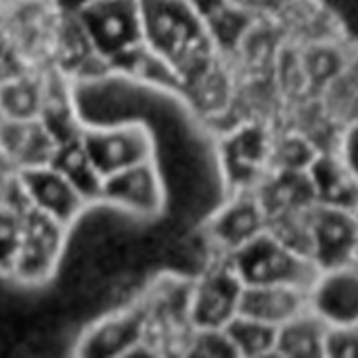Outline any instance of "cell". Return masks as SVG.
<instances>
[{"instance_id":"ac0fdd59","label":"cell","mask_w":358,"mask_h":358,"mask_svg":"<svg viewBox=\"0 0 358 358\" xmlns=\"http://www.w3.org/2000/svg\"><path fill=\"white\" fill-rule=\"evenodd\" d=\"M50 164H52L57 170H61V172L78 187V191H80L92 206L99 203L103 176H101V174L96 172V168L92 166L88 153H86L84 147H82L80 136L73 138V141H69V143L59 145Z\"/></svg>"},{"instance_id":"7402d4cb","label":"cell","mask_w":358,"mask_h":358,"mask_svg":"<svg viewBox=\"0 0 358 358\" xmlns=\"http://www.w3.org/2000/svg\"><path fill=\"white\" fill-rule=\"evenodd\" d=\"M340 34L358 50V0H317Z\"/></svg>"},{"instance_id":"2e32d148","label":"cell","mask_w":358,"mask_h":358,"mask_svg":"<svg viewBox=\"0 0 358 358\" xmlns=\"http://www.w3.org/2000/svg\"><path fill=\"white\" fill-rule=\"evenodd\" d=\"M306 172L319 203L357 210L358 174L346 159L334 153H319Z\"/></svg>"},{"instance_id":"5b68a950","label":"cell","mask_w":358,"mask_h":358,"mask_svg":"<svg viewBox=\"0 0 358 358\" xmlns=\"http://www.w3.org/2000/svg\"><path fill=\"white\" fill-rule=\"evenodd\" d=\"M69 231L71 229L31 206L23 214V239L8 279L21 287L46 285L65 258Z\"/></svg>"},{"instance_id":"8992f818","label":"cell","mask_w":358,"mask_h":358,"mask_svg":"<svg viewBox=\"0 0 358 358\" xmlns=\"http://www.w3.org/2000/svg\"><path fill=\"white\" fill-rule=\"evenodd\" d=\"M304 252L319 271L358 260V227L355 210L315 203L306 216Z\"/></svg>"},{"instance_id":"9a60e30c","label":"cell","mask_w":358,"mask_h":358,"mask_svg":"<svg viewBox=\"0 0 358 358\" xmlns=\"http://www.w3.org/2000/svg\"><path fill=\"white\" fill-rule=\"evenodd\" d=\"M310 308L308 289L298 285H245L239 315H250L281 327Z\"/></svg>"},{"instance_id":"ffe728a7","label":"cell","mask_w":358,"mask_h":358,"mask_svg":"<svg viewBox=\"0 0 358 358\" xmlns=\"http://www.w3.org/2000/svg\"><path fill=\"white\" fill-rule=\"evenodd\" d=\"M44 86L29 78H15L0 88L2 120H36L42 111Z\"/></svg>"},{"instance_id":"603a6c76","label":"cell","mask_w":358,"mask_h":358,"mask_svg":"<svg viewBox=\"0 0 358 358\" xmlns=\"http://www.w3.org/2000/svg\"><path fill=\"white\" fill-rule=\"evenodd\" d=\"M325 357L358 358V325H329Z\"/></svg>"},{"instance_id":"cb8c5ba5","label":"cell","mask_w":358,"mask_h":358,"mask_svg":"<svg viewBox=\"0 0 358 358\" xmlns=\"http://www.w3.org/2000/svg\"><path fill=\"white\" fill-rule=\"evenodd\" d=\"M59 13H76L78 8H82L84 4L88 2H94V0H50Z\"/></svg>"},{"instance_id":"4fadbf2b","label":"cell","mask_w":358,"mask_h":358,"mask_svg":"<svg viewBox=\"0 0 358 358\" xmlns=\"http://www.w3.org/2000/svg\"><path fill=\"white\" fill-rule=\"evenodd\" d=\"M308 304L327 325H358V260L319 271Z\"/></svg>"},{"instance_id":"e0dca14e","label":"cell","mask_w":358,"mask_h":358,"mask_svg":"<svg viewBox=\"0 0 358 358\" xmlns=\"http://www.w3.org/2000/svg\"><path fill=\"white\" fill-rule=\"evenodd\" d=\"M329 325L310 308L279 327L277 357L319 358L325 357V340Z\"/></svg>"},{"instance_id":"6da1fadb","label":"cell","mask_w":358,"mask_h":358,"mask_svg":"<svg viewBox=\"0 0 358 358\" xmlns=\"http://www.w3.org/2000/svg\"><path fill=\"white\" fill-rule=\"evenodd\" d=\"M147 50L176 80L193 78L214 50V38L195 0H138Z\"/></svg>"},{"instance_id":"d4e9b609","label":"cell","mask_w":358,"mask_h":358,"mask_svg":"<svg viewBox=\"0 0 358 358\" xmlns=\"http://www.w3.org/2000/svg\"><path fill=\"white\" fill-rule=\"evenodd\" d=\"M355 216H357V227H358V206H357V210H355Z\"/></svg>"},{"instance_id":"d6986e66","label":"cell","mask_w":358,"mask_h":358,"mask_svg":"<svg viewBox=\"0 0 358 358\" xmlns=\"http://www.w3.org/2000/svg\"><path fill=\"white\" fill-rule=\"evenodd\" d=\"M227 338L231 340L237 357H273L277 355L279 327L260 321L250 315H237L227 327Z\"/></svg>"},{"instance_id":"277c9868","label":"cell","mask_w":358,"mask_h":358,"mask_svg":"<svg viewBox=\"0 0 358 358\" xmlns=\"http://www.w3.org/2000/svg\"><path fill=\"white\" fill-rule=\"evenodd\" d=\"M80 141L103 178L130 166L149 162L155 153L153 134L147 124L138 120L84 124Z\"/></svg>"},{"instance_id":"3957f363","label":"cell","mask_w":358,"mask_h":358,"mask_svg":"<svg viewBox=\"0 0 358 358\" xmlns=\"http://www.w3.org/2000/svg\"><path fill=\"white\" fill-rule=\"evenodd\" d=\"M227 260L243 285H298L310 289L319 275L315 262L273 229L256 235Z\"/></svg>"},{"instance_id":"30bf717a","label":"cell","mask_w":358,"mask_h":358,"mask_svg":"<svg viewBox=\"0 0 358 358\" xmlns=\"http://www.w3.org/2000/svg\"><path fill=\"white\" fill-rule=\"evenodd\" d=\"M220 157L233 191L258 189L273 170L275 145L260 126H245L222 141Z\"/></svg>"},{"instance_id":"8fae6325","label":"cell","mask_w":358,"mask_h":358,"mask_svg":"<svg viewBox=\"0 0 358 358\" xmlns=\"http://www.w3.org/2000/svg\"><path fill=\"white\" fill-rule=\"evenodd\" d=\"M17 176L21 178L31 206L52 216L67 229L78 224L84 212L92 206L78 191V187L52 164L19 170Z\"/></svg>"},{"instance_id":"44dd1931","label":"cell","mask_w":358,"mask_h":358,"mask_svg":"<svg viewBox=\"0 0 358 358\" xmlns=\"http://www.w3.org/2000/svg\"><path fill=\"white\" fill-rule=\"evenodd\" d=\"M23 239V212L0 201V277H8Z\"/></svg>"},{"instance_id":"7c38bea8","label":"cell","mask_w":358,"mask_h":358,"mask_svg":"<svg viewBox=\"0 0 358 358\" xmlns=\"http://www.w3.org/2000/svg\"><path fill=\"white\" fill-rule=\"evenodd\" d=\"M147 308L143 298L124 304L92 323L78 338L76 352L82 357H124L145 336Z\"/></svg>"},{"instance_id":"9c48e42d","label":"cell","mask_w":358,"mask_h":358,"mask_svg":"<svg viewBox=\"0 0 358 358\" xmlns=\"http://www.w3.org/2000/svg\"><path fill=\"white\" fill-rule=\"evenodd\" d=\"M268 229V214L258 189L233 191L206 224V235L218 256L227 258Z\"/></svg>"},{"instance_id":"52a82bcc","label":"cell","mask_w":358,"mask_h":358,"mask_svg":"<svg viewBox=\"0 0 358 358\" xmlns=\"http://www.w3.org/2000/svg\"><path fill=\"white\" fill-rule=\"evenodd\" d=\"M243 281L222 256L191 283L193 329H224L241 308Z\"/></svg>"},{"instance_id":"ba28073f","label":"cell","mask_w":358,"mask_h":358,"mask_svg":"<svg viewBox=\"0 0 358 358\" xmlns=\"http://www.w3.org/2000/svg\"><path fill=\"white\" fill-rule=\"evenodd\" d=\"M99 203L134 218L157 216L166 203V187L155 159L105 176Z\"/></svg>"},{"instance_id":"7a4b0ae2","label":"cell","mask_w":358,"mask_h":358,"mask_svg":"<svg viewBox=\"0 0 358 358\" xmlns=\"http://www.w3.org/2000/svg\"><path fill=\"white\" fill-rule=\"evenodd\" d=\"M67 15L111 71H128L147 48L138 0H94Z\"/></svg>"},{"instance_id":"5bb4252c","label":"cell","mask_w":358,"mask_h":358,"mask_svg":"<svg viewBox=\"0 0 358 358\" xmlns=\"http://www.w3.org/2000/svg\"><path fill=\"white\" fill-rule=\"evenodd\" d=\"M57 147V141L40 117L0 122V155L15 168V172L50 164Z\"/></svg>"}]
</instances>
